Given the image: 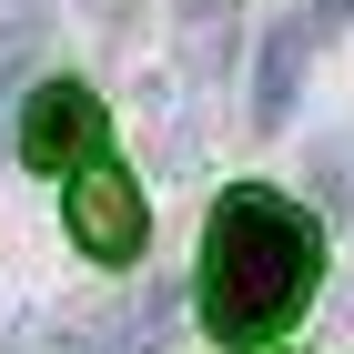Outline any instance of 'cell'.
Returning a JSON list of instances; mask_svg holds the SVG:
<instances>
[{"mask_svg": "<svg viewBox=\"0 0 354 354\" xmlns=\"http://www.w3.org/2000/svg\"><path fill=\"white\" fill-rule=\"evenodd\" d=\"M324 283V223L283 203V192L243 183L223 192L203 223V324L223 344H273Z\"/></svg>", "mask_w": 354, "mask_h": 354, "instance_id": "cell-1", "label": "cell"}, {"mask_svg": "<svg viewBox=\"0 0 354 354\" xmlns=\"http://www.w3.org/2000/svg\"><path fill=\"white\" fill-rule=\"evenodd\" d=\"M91 152H102V102H91V82H71V71L30 82V102H21V162L30 172H91Z\"/></svg>", "mask_w": 354, "mask_h": 354, "instance_id": "cell-2", "label": "cell"}, {"mask_svg": "<svg viewBox=\"0 0 354 354\" xmlns=\"http://www.w3.org/2000/svg\"><path fill=\"white\" fill-rule=\"evenodd\" d=\"M142 183L132 172H111V162H91L82 183H71V243L91 253V263H132L142 253Z\"/></svg>", "mask_w": 354, "mask_h": 354, "instance_id": "cell-3", "label": "cell"}, {"mask_svg": "<svg viewBox=\"0 0 354 354\" xmlns=\"http://www.w3.org/2000/svg\"><path fill=\"white\" fill-rule=\"evenodd\" d=\"M304 51H314V21H273V41H263V82H253V122L263 132H283L294 122V91H304Z\"/></svg>", "mask_w": 354, "mask_h": 354, "instance_id": "cell-4", "label": "cell"}, {"mask_svg": "<svg viewBox=\"0 0 354 354\" xmlns=\"http://www.w3.org/2000/svg\"><path fill=\"white\" fill-rule=\"evenodd\" d=\"M162 324H172V294H162V283H142V304L111 324V354H162Z\"/></svg>", "mask_w": 354, "mask_h": 354, "instance_id": "cell-5", "label": "cell"}, {"mask_svg": "<svg viewBox=\"0 0 354 354\" xmlns=\"http://www.w3.org/2000/svg\"><path fill=\"white\" fill-rule=\"evenodd\" d=\"M304 21H314V41H324V30H344V21H354V0H314Z\"/></svg>", "mask_w": 354, "mask_h": 354, "instance_id": "cell-6", "label": "cell"}]
</instances>
